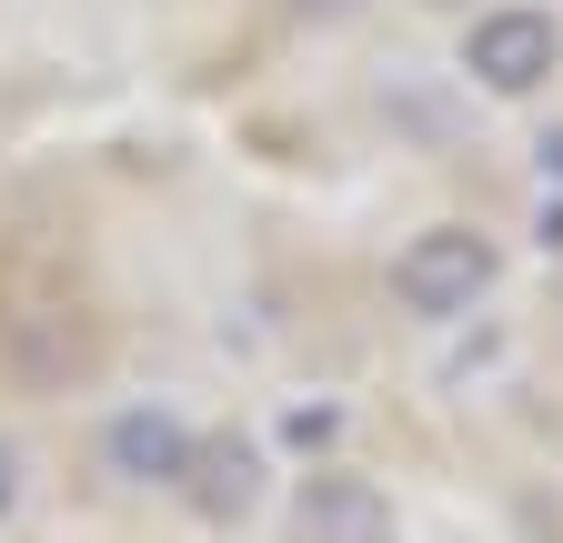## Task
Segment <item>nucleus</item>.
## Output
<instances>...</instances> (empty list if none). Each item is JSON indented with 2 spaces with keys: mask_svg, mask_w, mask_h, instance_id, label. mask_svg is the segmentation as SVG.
<instances>
[{
  "mask_svg": "<svg viewBox=\"0 0 563 543\" xmlns=\"http://www.w3.org/2000/svg\"><path fill=\"white\" fill-rule=\"evenodd\" d=\"M493 272H504V252H493V232L473 222H433V232H412L393 252V302L412 322H463L483 292H493Z\"/></svg>",
  "mask_w": 563,
  "mask_h": 543,
  "instance_id": "1",
  "label": "nucleus"
},
{
  "mask_svg": "<svg viewBox=\"0 0 563 543\" xmlns=\"http://www.w3.org/2000/svg\"><path fill=\"white\" fill-rule=\"evenodd\" d=\"M181 503H191L201 523H242V513L262 503V453H252V443H232V433L191 443V473H181Z\"/></svg>",
  "mask_w": 563,
  "mask_h": 543,
  "instance_id": "5",
  "label": "nucleus"
},
{
  "mask_svg": "<svg viewBox=\"0 0 563 543\" xmlns=\"http://www.w3.org/2000/svg\"><path fill=\"white\" fill-rule=\"evenodd\" d=\"M553 60H563L553 11H483V21L463 31V71H473L493 101H523V91H543V81H553Z\"/></svg>",
  "mask_w": 563,
  "mask_h": 543,
  "instance_id": "2",
  "label": "nucleus"
},
{
  "mask_svg": "<svg viewBox=\"0 0 563 543\" xmlns=\"http://www.w3.org/2000/svg\"><path fill=\"white\" fill-rule=\"evenodd\" d=\"M292 543H393V494L363 473H302Z\"/></svg>",
  "mask_w": 563,
  "mask_h": 543,
  "instance_id": "4",
  "label": "nucleus"
},
{
  "mask_svg": "<svg viewBox=\"0 0 563 543\" xmlns=\"http://www.w3.org/2000/svg\"><path fill=\"white\" fill-rule=\"evenodd\" d=\"M21 484H31V453H21L11 433H0V523H11V513H21Z\"/></svg>",
  "mask_w": 563,
  "mask_h": 543,
  "instance_id": "6",
  "label": "nucleus"
},
{
  "mask_svg": "<svg viewBox=\"0 0 563 543\" xmlns=\"http://www.w3.org/2000/svg\"><path fill=\"white\" fill-rule=\"evenodd\" d=\"M191 423L172 413V402H131V413L101 423V473L131 494H181V473H191Z\"/></svg>",
  "mask_w": 563,
  "mask_h": 543,
  "instance_id": "3",
  "label": "nucleus"
}]
</instances>
